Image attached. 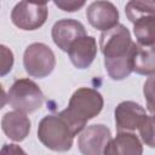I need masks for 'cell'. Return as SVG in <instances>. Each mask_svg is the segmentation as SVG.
I'll list each match as a JSON object with an SVG mask.
<instances>
[{"mask_svg":"<svg viewBox=\"0 0 155 155\" xmlns=\"http://www.w3.org/2000/svg\"><path fill=\"white\" fill-rule=\"evenodd\" d=\"M126 16L130 22H136L138 18L155 15V2L150 1H130L126 5Z\"/></svg>","mask_w":155,"mask_h":155,"instance_id":"cell-16","label":"cell"},{"mask_svg":"<svg viewBox=\"0 0 155 155\" xmlns=\"http://www.w3.org/2000/svg\"><path fill=\"white\" fill-rule=\"evenodd\" d=\"M13 64V54L12 52L6 47L1 46V75H5L8 73Z\"/></svg>","mask_w":155,"mask_h":155,"instance_id":"cell-19","label":"cell"},{"mask_svg":"<svg viewBox=\"0 0 155 155\" xmlns=\"http://www.w3.org/2000/svg\"><path fill=\"white\" fill-rule=\"evenodd\" d=\"M99 47L104 56V61H119L132 57L137 44L132 41L128 29L122 24H117L102 33L99 38Z\"/></svg>","mask_w":155,"mask_h":155,"instance_id":"cell-3","label":"cell"},{"mask_svg":"<svg viewBox=\"0 0 155 155\" xmlns=\"http://www.w3.org/2000/svg\"><path fill=\"white\" fill-rule=\"evenodd\" d=\"M1 128L4 133L15 142H22L30 131V120L24 113L8 111L1 119Z\"/></svg>","mask_w":155,"mask_h":155,"instance_id":"cell-13","label":"cell"},{"mask_svg":"<svg viewBox=\"0 0 155 155\" xmlns=\"http://www.w3.org/2000/svg\"><path fill=\"white\" fill-rule=\"evenodd\" d=\"M75 136V131L61 113L46 115L39 122L38 138L46 148L53 151H68Z\"/></svg>","mask_w":155,"mask_h":155,"instance_id":"cell-2","label":"cell"},{"mask_svg":"<svg viewBox=\"0 0 155 155\" xmlns=\"http://www.w3.org/2000/svg\"><path fill=\"white\" fill-rule=\"evenodd\" d=\"M23 64L25 71L31 78L42 79L48 76L56 65L53 51L42 42L30 44L23 54Z\"/></svg>","mask_w":155,"mask_h":155,"instance_id":"cell-5","label":"cell"},{"mask_svg":"<svg viewBox=\"0 0 155 155\" xmlns=\"http://www.w3.org/2000/svg\"><path fill=\"white\" fill-rule=\"evenodd\" d=\"M147 114L144 108L132 101L121 102L115 109V124L119 132L139 130Z\"/></svg>","mask_w":155,"mask_h":155,"instance_id":"cell-8","label":"cell"},{"mask_svg":"<svg viewBox=\"0 0 155 155\" xmlns=\"http://www.w3.org/2000/svg\"><path fill=\"white\" fill-rule=\"evenodd\" d=\"M1 155H27L25 151L16 144H4L1 148Z\"/></svg>","mask_w":155,"mask_h":155,"instance_id":"cell-21","label":"cell"},{"mask_svg":"<svg viewBox=\"0 0 155 155\" xmlns=\"http://www.w3.org/2000/svg\"><path fill=\"white\" fill-rule=\"evenodd\" d=\"M103 97L93 88H78L69 99L68 108L61 111V115L73 127L75 133H80L88 120L97 116L103 109Z\"/></svg>","mask_w":155,"mask_h":155,"instance_id":"cell-1","label":"cell"},{"mask_svg":"<svg viewBox=\"0 0 155 155\" xmlns=\"http://www.w3.org/2000/svg\"><path fill=\"white\" fill-rule=\"evenodd\" d=\"M132 70L139 75H154L155 74V45L140 46L137 44L133 59Z\"/></svg>","mask_w":155,"mask_h":155,"instance_id":"cell-14","label":"cell"},{"mask_svg":"<svg viewBox=\"0 0 155 155\" xmlns=\"http://www.w3.org/2000/svg\"><path fill=\"white\" fill-rule=\"evenodd\" d=\"M52 39L53 42L62 50L68 52L70 45L80 38L86 36V29L79 21L64 18L54 23L52 27Z\"/></svg>","mask_w":155,"mask_h":155,"instance_id":"cell-10","label":"cell"},{"mask_svg":"<svg viewBox=\"0 0 155 155\" xmlns=\"http://www.w3.org/2000/svg\"><path fill=\"white\" fill-rule=\"evenodd\" d=\"M139 134L145 145L155 149V115L145 116L139 127Z\"/></svg>","mask_w":155,"mask_h":155,"instance_id":"cell-17","label":"cell"},{"mask_svg":"<svg viewBox=\"0 0 155 155\" xmlns=\"http://www.w3.org/2000/svg\"><path fill=\"white\" fill-rule=\"evenodd\" d=\"M143 93L147 101L148 110L155 115V74L150 75L143 86Z\"/></svg>","mask_w":155,"mask_h":155,"instance_id":"cell-18","label":"cell"},{"mask_svg":"<svg viewBox=\"0 0 155 155\" xmlns=\"http://www.w3.org/2000/svg\"><path fill=\"white\" fill-rule=\"evenodd\" d=\"M110 139V130L102 124H96L82 130L78 139V147L82 155H102Z\"/></svg>","mask_w":155,"mask_h":155,"instance_id":"cell-7","label":"cell"},{"mask_svg":"<svg viewBox=\"0 0 155 155\" xmlns=\"http://www.w3.org/2000/svg\"><path fill=\"white\" fill-rule=\"evenodd\" d=\"M47 4L46 2H18L12 12V23L23 30H35L40 28L47 18Z\"/></svg>","mask_w":155,"mask_h":155,"instance_id":"cell-6","label":"cell"},{"mask_svg":"<svg viewBox=\"0 0 155 155\" xmlns=\"http://www.w3.org/2000/svg\"><path fill=\"white\" fill-rule=\"evenodd\" d=\"M96 54H97L96 39L88 35L74 41L68 50V56L71 63L79 69L88 68L94 61Z\"/></svg>","mask_w":155,"mask_h":155,"instance_id":"cell-11","label":"cell"},{"mask_svg":"<svg viewBox=\"0 0 155 155\" xmlns=\"http://www.w3.org/2000/svg\"><path fill=\"white\" fill-rule=\"evenodd\" d=\"M54 5L67 12H74L85 5V1H54Z\"/></svg>","mask_w":155,"mask_h":155,"instance_id":"cell-20","label":"cell"},{"mask_svg":"<svg viewBox=\"0 0 155 155\" xmlns=\"http://www.w3.org/2000/svg\"><path fill=\"white\" fill-rule=\"evenodd\" d=\"M45 97L40 87L30 79H18L10 87L7 103L15 110L30 114L40 109Z\"/></svg>","mask_w":155,"mask_h":155,"instance_id":"cell-4","label":"cell"},{"mask_svg":"<svg viewBox=\"0 0 155 155\" xmlns=\"http://www.w3.org/2000/svg\"><path fill=\"white\" fill-rule=\"evenodd\" d=\"M133 33L138 45H155V15H148L133 22Z\"/></svg>","mask_w":155,"mask_h":155,"instance_id":"cell-15","label":"cell"},{"mask_svg":"<svg viewBox=\"0 0 155 155\" xmlns=\"http://www.w3.org/2000/svg\"><path fill=\"white\" fill-rule=\"evenodd\" d=\"M143 147L138 137L130 132H119L107 144L103 155H142Z\"/></svg>","mask_w":155,"mask_h":155,"instance_id":"cell-12","label":"cell"},{"mask_svg":"<svg viewBox=\"0 0 155 155\" xmlns=\"http://www.w3.org/2000/svg\"><path fill=\"white\" fill-rule=\"evenodd\" d=\"M86 17L93 28L107 31L117 25L119 11L109 1H94L87 7Z\"/></svg>","mask_w":155,"mask_h":155,"instance_id":"cell-9","label":"cell"}]
</instances>
